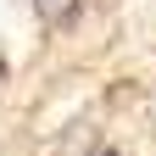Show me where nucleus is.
Masks as SVG:
<instances>
[{
	"label": "nucleus",
	"instance_id": "nucleus-1",
	"mask_svg": "<svg viewBox=\"0 0 156 156\" xmlns=\"http://www.w3.org/2000/svg\"><path fill=\"white\" fill-rule=\"evenodd\" d=\"M34 6H39V17H56V11H62V0H34Z\"/></svg>",
	"mask_w": 156,
	"mask_h": 156
}]
</instances>
